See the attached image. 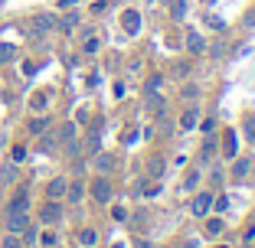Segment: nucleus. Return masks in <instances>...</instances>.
<instances>
[{
  "label": "nucleus",
  "instance_id": "f257e3e1",
  "mask_svg": "<svg viewBox=\"0 0 255 248\" xmlns=\"http://www.w3.org/2000/svg\"><path fill=\"white\" fill-rule=\"evenodd\" d=\"M39 219H43L46 226H53V222H59L62 219V206H59V199H49V203L39 209Z\"/></svg>",
  "mask_w": 255,
  "mask_h": 248
},
{
  "label": "nucleus",
  "instance_id": "f03ea898",
  "mask_svg": "<svg viewBox=\"0 0 255 248\" xmlns=\"http://www.w3.org/2000/svg\"><path fill=\"white\" fill-rule=\"evenodd\" d=\"M92 196H95L98 203H108V199H112V183H108L105 176L92 180Z\"/></svg>",
  "mask_w": 255,
  "mask_h": 248
},
{
  "label": "nucleus",
  "instance_id": "7ed1b4c3",
  "mask_svg": "<svg viewBox=\"0 0 255 248\" xmlns=\"http://www.w3.org/2000/svg\"><path fill=\"white\" fill-rule=\"evenodd\" d=\"M26 226H30V216H26V212H10V216H7V229L13 235H20Z\"/></svg>",
  "mask_w": 255,
  "mask_h": 248
},
{
  "label": "nucleus",
  "instance_id": "20e7f679",
  "mask_svg": "<svg viewBox=\"0 0 255 248\" xmlns=\"http://www.w3.org/2000/svg\"><path fill=\"white\" fill-rule=\"evenodd\" d=\"M56 23H53V16H36V20L30 23V36H46V33L53 30Z\"/></svg>",
  "mask_w": 255,
  "mask_h": 248
},
{
  "label": "nucleus",
  "instance_id": "39448f33",
  "mask_svg": "<svg viewBox=\"0 0 255 248\" xmlns=\"http://www.w3.org/2000/svg\"><path fill=\"white\" fill-rule=\"evenodd\" d=\"M210 206H213V193H200V196L193 199V216L203 219L206 212H210Z\"/></svg>",
  "mask_w": 255,
  "mask_h": 248
},
{
  "label": "nucleus",
  "instance_id": "423d86ee",
  "mask_svg": "<svg viewBox=\"0 0 255 248\" xmlns=\"http://www.w3.org/2000/svg\"><path fill=\"white\" fill-rule=\"evenodd\" d=\"M26 206H30V196H26V189H20V193L10 199V206H7V216L10 212H26Z\"/></svg>",
  "mask_w": 255,
  "mask_h": 248
},
{
  "label": "nucleus",
  "instance_id": "0eeeda50",
  "mask_svg": "<svg viewBox=\"0 0 255 248\" xmlns=\"http://www.w3.org/2000/svg\"><path fill=\"white\" fill-rule=\"evenodd\" d=\"M66 189H69V183L62 180V176H56V180L46 186V196H49V199H62V196H66Z\"/></svg>",
  "mask_w": 255,
  "mask_h": 248
},
{
  "label": "nucleus",
  "instance_id": "6e6552de",
  "mask_svg": "<svg viewBox=\"0 0 255 248\" xmlns=\"http://www.w3.org/2000/svg\"><path fill=\"white\" fill-rule=\"evenodd\" d=\"M95 170L98 173H112L115 170V157H112V154H98V157H95Z\"/></svg>",
  "mask_w": 255,
  "mask_h": 248
},
{
  "label": "nucleus",
  "instance_id": "1a4fd4ad",
  "mask_svg": "<svg viewBox=\"0 0 255 248\" xmlns=\"http://www.w3.org/2000/svg\"><path fill=\"white\" fill-rule=\"evenodd\" d=\"M16 173H20V166H16V164H7L3 170H0V183H3V186H7V183H13Z\"/></svg>",
  "mask_w": 255,
  "mask_h": 248
},
{
  "label": "nucleus",
  "instance_id": "9d476101",
  "mask_svg": "<svg viewBox=\"0 0 255 248\" xmlns=\"http://www.w3.org/2000/svg\"><path fill=\"white\" fill-rule=\"evenodd\" d=\"M66 196H69V203H79V199L85 196V183H82V180H79V183H72V186L66 189Z\"/></svg>",
  "mask_w": 255,
  "mask_h": 248
},
{
  "label": "nucleus",
  "instance_id": "9b49d317",
  "mask_svg": "<svg viewBox=\"0 0 255 248\" xmlns=\"http://www.w3.org/2000/svg\"><path fill=\"white\" fill-rule=\"evenodd\" d=\"M98 242V235L92 232V229H82V232H79V245H85V248H92Z\"/></svg>",
  "mask_w": 255,
  "mask_h": 248
},
{
  "label": "nucleus",
  "instance_id": "f8f14e48",
  "mask_svg": "<svg viewBox=\"0 0 255 248\" xmlns=\"http://www.w3.org/2000/svg\"><path fill=\"white\" fill-rule=\"evenodd\" d=\"M187 46L193 49V53H200V49H203L206 43H203V36H200V33H187Z\"/></svg>",
  "mask_w": 255,
  "mask_h": 248
},
{
  "label": "nucleus",
  "instance_id": "ddd939ff",
  "mask_svg": "<svg viewBox=\"0 0 255 248\" xmlns=\"http://www.w3.org/2000/svg\"><path fill=\"white\" fill-rule=\"evenodd\" d=\"M137 23H141V20H137L134 10H131V13H125V30L128 33H137Z\"/></svg>",
  "mask_w": 255,
  "mask_h": 248
},
{
  "label": "nucleus",
  "instance_id": "4468645a",
  "mask_svg": "<svg viewBox=\"0 0 255 248\" xmlns=\"http://www.w3.org/2000/svg\"><path fill=\"white\" fill-rule=\"evenodd\" d=\"M75 137V124H62L59 128V141H72Z\"/></svg>",
  "mask_w": 255,
  "mask_h": 248
},
{
  "label": "nucleus",
  "instance_id": "2eb2a0df",
  "mask_svg": "<svg viewBox=\"0 0 255 248\" xmlns=\"http://www.w3.org/2000/svg\"><path fill=\"white\" fill-rule=\"evenodd\" d=\"M180 124H183V128H193V124H196V111H193V108H190V111H183Z\"/></svg>",
  "mask_w": 255,
  "mask_h": 248
},
{
  "label": "nucleus",
  "instance_id": "dca6fc26",
  "mask_svg": "<svg viewBox=\"0 0 255 248\" xmlns=\"http://www.w3.org/2000/svg\"><path fill=\"white\" fill-rule=\"evenodd\" d=\"M20 245H23V242H20V239H16V235H13V232H10V235H7V239L0 242V248H20Z\"/></svg>",
  "mask_w": 255,
  "mask_h": 248
},
{
  "label": "nucleus",
  "instance_id": "f3484780",
  "mask_svg": "<svg viewBox=\"0 0 255 248\" xmlns=\"http://www.w3.org/2000/svg\"><path fill=\"white\" fill-rule=\"evenodd\" d=\"M242 131H246V137H249V141H255V118H246Z\"/></svg>",
  "mask_w": 255,
  "mask_h": 248
},
{
  "label": "nucleus",
  "instance_id": "a211bd4d",
  "mask_svg": "<svg viewBox=\"0 0 255 248\" xmlns=\"http://www.w3.org/2000/svg\"><path fill=\"white\" fill-rule=\"evenodd\" d=\"M39 242H43V248H56V235L53 232H43V235H39Z\"/></svg>",
  "mask_w": 255,
  "mask_h": 248
},
{
  "label": "nucleus",
  "instance_id": "6ab92c4d",
  "mask_svg": "<svg viewBox=\"0 0 255 248\" xmlns=\"http://www.w3.org/2000/svg\"><path fill=\"white\" fill-rule=\"evenodd\" d=\"M187 3H190V0H177V3H173V16H183V13H187Z\"/></svg>",
  "mask_w": 255,
  "mask_h": 248
},
{
  "label": "nucleus",
  "instance_id": "aec40b11",
  "mask_svg": "<svg viewBox=\"0 0 255 248\" xmlns=\"http://www.w3.org/2000/svg\"><path fill=\"white\" fill-rule=\"evenodd\" d=\"M13 59V46H0V62Z\"/></svg>",
  "mask_w": 255,
  "mask_h": 248
},
{
  "label": "nucleus",
  "instance_id": "412c9836",
  "mask_svg": "<svg viewBox=\"0 0 255 248\" xmlns=\"http://www.w3.org/2000/svg\"><path fill=\"white\" fill-rule=\"evenodd\" d=\"M249 166H252L249 160H239V164H236V176H246V173H249Z\"/></svg>",
  "mask_w": 255,
  "mask_h": 248
},
{
  "label": "nucleus",
  "instance_id": "4be33fe9",
  "mask_svg": "<svg viewBox=\"0 0 255 248\" xmlns=\"http://www.w3.org/2000/svg\"><path fill=\"white\" fill-rule=\"evenodd\" d=\"M196 95H200V88H196V85H187V88H183V98H187V101H190V98H196Z\"/></svg>",
  "mask_w": 255,
  "mask_h": 248
},
{
  "label": "nucleus",
  "instance_id": "5701e85b",
  "mask_svg": "<svg viewBox=\"0 0 255 248\" xmlns=\"http://www.w3.org/2000/svg\"><path fill=\"white\" fill-rule=\"evenodd\" d=\"M30 128H33V131H43V128H46V118H36V121L30 124Z\"/></svg>",
  "mask_w": 255,
  "mask_h": 248
},
{
  "label": "nucleus",
  "instance_id": "b1692460",
  "mask_svg": "<svg viewBox=\"0 0 255 248\" xmlns=\"http://www.w3.org/2000/svg\"><path fill=\"white\" fill-rule=\"evenodd\" d=\"M219 229H223V226H219V222H216V219H213V222H210V226H206V232H210V235H216V232H219Z\"/></svg>",
  "mask_w": 255,
  "mask_h": 248
},
{
  "label": "nucleus",
  "instance_id": "393cba45",
  "mask_svg": "<svg viewBox=\"0 0 255 248\" xmlns=\"http://www.w3.org/2000/svg\"><path fill=\"white\" fill-rule=\"evenodd\" d=\"M246 26H255V10H252V13L246 16Z\"/></svg>",
  "mask_w": 255,
  "mask_h": 248
},
{
  "label": "nucleus",
  "instance_id": "a878e982",
  "mask_svg": "<svg viewBox=\"0 0 255 248\" xmlns=\"http://www.w3.org/2000/svg\"><path fill=\"white\" fill-rule=\"evenodd\" d=\"M72 3H79V0H59V7H72Z\"/></svg>",
  "mask_w": 255,
  "mask_h": 248
},
{
  "label": "nucleus",
  "instance_id": "bb28decb",
  "mask_svg": "<svg viewBox=\"0 0 255 248\" xmlns=\"http://www.w3.org/2000/svg\"><path fill=\"white\" fill-rule=\"evenodd\" d=\"M183 248H200V245H196V242H187V245H183Z\"/></svg>",
  "mask_w": 255,
  "mask_h": 248
},
{
  "label": "nucleus",
  "instance_id": "cd10ccee",
  "mask_svg": "<svg viewBox=\"0 0 255 248\" xmlns=\"http://www.w3.org/2000/svg\"><path fill=\"white\" fill-rule=\"evenodd\" d=\"M144 248H147V245H144Z\"/></svg>",
  "mask_w": 255,
  "mask_h": 248
}]
</instances>
